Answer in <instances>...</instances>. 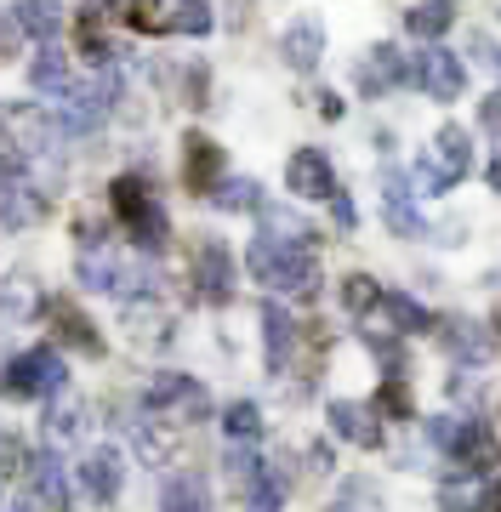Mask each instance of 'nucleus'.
I'll use <instances>...</instances> for the list:
<instances>
[{"label": "nucleus", "instance_id": "33", "mask_svg": "<svg viewBox=\"0 0 501 512\" xmlns=\"http://www.w3.org/2000/svg\"><path fill=\"white\" fill-rule=\"evenodd\" d=\"M171 29L177 35H211V6L205 0H177L171 6Z\"/></svg>", "mask_w": 501, "mask_h": 512}, {"label": "nucleus", "instance_id": "13", "mask_svg": "<svg viewBox=\"0 0 501 512\" xmlns=\"http://www.w3.org/2000/svg\"><path fill=\"white\" fill-rule=\"evenodd\" d=\"M382 211H388V228L399 239H422V211H416V194H410L405 171H388L382 177Z\"/></svg>", "mask_w": 501, "mask_h": 512}, {"label": "nucleus", "instance_id": "21", "mask_svg": "<svg viewBox=\"0 0 501 512\" xmlns=\"http://www.w3.org/2000/svg\"><path fill=\"white\" fill-rule=\"evenodd\" d=\"M137 456L149 461V467H171V456H177V427L171 421H143L137 427Z\"/></svg>", "mask_w": 501, "mask_h": 512}, {"label": "nucleus", "instance_id": "41", "mask_svg": "<svg viewBox=\"0 0 501 512\" xmlns=\"http://www.w3.org/2000/svg\"><path fill=\"white\" fill-rule=\"evenodd\" d=\"M439 501H445L450 512H462V507H484V484H445V490H439Z\"/></svg>", "mask_w": 501, "mask_h": 512}, {"label": "nucleus", "instance_id": "28", "mask_svg": "<svg viewBox=\"0 0 501 512\" xmlns=\"http://www.w3.org/2000/svg\"><path fill=\"white\" fill-rule=\"evenodd\" d=\"M262 330H268V365H285V353H291V342H297V325H291V319H285V308H279V302H268V308H262Z\"/></svg>", "mask_w": 501, "mask_h": 512}, {"label": "nucleus", "instance_id": "19", "mask_svg": "<svg viewBox=\"0 0 501 512\" xmlns=\"http://www.w3.org/2000/svg\"><path fill=\"white\" fill-rule=\"evenodd\" d=\"M399 80H405V57L393 52V46L365 52V63H359V86H365V92H393Z\"/></svg>", "mask_w": 501, "mask_h": 512}, {"label": "nucleus", "instance_id": "14", "mask_svg": "<svg viewBox=\"0 0 501 512\" xmlns=\"http://www.w3.org/2000/svg\"><path fill=\"white\" fill-rule=\"evenodd\" d=\"M279 57L291 63L297 74H314L319 57H325V29H319V18H297L285 35H279Z\"/></svg>", "mask_w": 501, "mask_h": 512}, {"label": "nucleus", "instance_id": "35", "mask_svg": "<svg viewBox=\"0 0 501 512\" xmlns=\"http://www.w3.org/2000/svg\"><path fill=\"white\" fill-rule=\"evenodd\" d=\"M223 467H228V478H234V484H251V478L262 473V461H257V450H251V444H228V456H223Z\"/></svg>", "mask_w": 501, "mask_h": 512}, {"label": "nucleus", "instance_id": "4", "mask_svg": "<svg viewBox=\"0 0 501 512\" xmlns=\"http://www.w3.org/2000/svg\"><path fill=\"white\" fill-rule=\"evenodd\" d=\"M427 439L439 444V450H450V456L462 461V467H473V473H490L496 467V439H490V427H484L479 416H433L427 421Z\"/></svg>", "mask_w": 501, "mask_h": 512}, {"label": "nucleus", "instance_id": "5", "mask_svg": "<svg viewBox=\"0 0 501 512\" xmlns=\"http://www.w3.org/2000/svg\"><path fill=\"white\" fill-rule=\"evenodd\" d=\"M75 268H80V279H86L92 291H114V296H143V291H154V274H149V268L120 262L109 245H103V251H97V245H86Z\"/></svg>", "mask_w": 501, "mask_h": 512}, {"label": "nucleus", "instance_id": "17", "mask_svg": "<svg viewBox=\"0 0 501 512\" xmlns=\"http://www.w3.org/2000/svg\"><path fill=\"white\" fill-rule=\"evenodd\" d=\"M40 211H46V200L35 183H23V177L0 183V228H29V222H40Z\"/></svg>", "mask_w": 501, "mask_h": 512}, {"label": "nucleus", "instance_id": "43", "mask_svg": "<svg viewBox=\"0 0 501 512\" xmlns=\"http://www.w3.org/2000/svg\"><path fill=\"white\" fill-rule=\"evenodd\" d=\"M479 126L490 131V137H501V92H490V97L479 103Z\"/></svg>", "mask_w": 501, "mask_h": 512}, {"label": "nucleus", "instance_id": "11", "mask_svg": "<svg viewBox=\"0 0 501 512\" xmlns=\"http://www.w3.org/2000/svg\"><path fill=\"white\" fill-rule=\"evenodd\" d=\"M325 421H331L336 439L359 444V450H376L382 444V410H371V404H359V399H336Z\"/></svg>", "mask_w": 501, "mask_h": 512}, {"label": "nucleus", "instance_id": "3", "mask_svg": "<svg viewBox=\"0 0 501 512\" xmlns=\"http://www.w3.org/2000/svg\"><path fill=\"white\" fill-rule=\"evenodd\" d=\"M109 205H114V217L126 222V234L137 239L143 251H160V245L171 239V222H166V211L154 205V194L143 188V177H114Z\"/></svg>", "mask_w": 501, "mask_h": 512}, {"label": "nucleus", "instance_id": "44", "mask_svg": "<svg viewBox=\"0 0 501 512\" xmlns=\"http://www.w3.org/2000/svg\"><path fill=\"white\" fill-rule=\"evenodd\" d=\"M0 512H35V495L12 490V484H0Z\"/></svg>", "mask_w": 501, "mask_h": 512}, {"label": "nucleus", "instance_id": "42", "mask_svg": "<svg viewBox=\"0 0 501 512\" xmlns=\"http://www.w3.org/2000/svg\"><path fill=\"white\" fill-rule=\"evenodd\" d=\"M382 410H393V416H410V393L399 376H388V387H382Z\"/></svg>", "mask_w": 501, "mask_h": 512}, {"label": "nucleus", "instance_id": "32", "mask_svg": "<svg viewBox=\"0 0 501 512\" xmlns=\"http://www.w3.org/2000/svg\"><path fill=\"white\" fill-rule=\"evenodd\" d=\"M410 35H422V40H439L450 29V0H422V6H410Z\"/></svg>", "mask_w": 501, "mask_h": 512}, {"label": "nucleus", "instance_id": "49", "mask_svg": "<svg viewBox=\"0 0 501 512\" xmlns=\"http://www.w3.org/2000/svg\"><path fill=\"white\" fill-rule=\"evenodd\" d=\"M86 6H92V12H86V18L97 23V18H103V6H114V0H86Z\"/></svg>", "mask_w": 501, "mask_h": 512}, {"label": "nucleus", "instance_id": "40", "mask_svg": "<svg viewBox=\"0 0 501 512\" xmlns=\"http://www.w3.org/2000/svg\"><path fill=\"white\" fill-rule=\"evenodd\" d=\"M467 52H473V63H479V69L501 74V46L490 35H479V29H473V35H467Z\"/></svg>", "mask_w": 501, "mask_h": 512}, {"label": "nucleus", "instance_id": "7", "mask_svg": "<svg viewBox=\"0 0 501 512\" xmlns=\"http://www.w3.org/2000/svg\"><path fill=\"white\" fill-rule=\"evenodd\" d=\"M405 74L422 86L427 97H433V103H456V97H462V86H467L462 57L445 52V46H422V52L405 63Z\"/></svg>", "mask_w": 501, "mask_h": 512}, {"label": "nucleus", "instance_id": "18", "mask_svg": "<svg viewBox=\"0 0 501 512\" xmlns=\"http://www.w3.org/2000/svg\"><path fill=\"white\" fill-rule=\"evenodd\" d=\"M29 490H35L40 507L69 512V478H63L57 456H29Z\"/></svg>", "mask_w": 501, "mask_h": 512}, {"label": "nucleus", "instance_id": "8", "mask_svg": "<svg viewBox=\"0 0 501 512\" xmlns=\"http://www.w3.org/2000/svg\"><path fill=\"white\" fill-rule=\"evenodd\" d=\"M143 404H149L154 416H166V410L205 416V387L194 382V376H183V370H160V376L149 382V393H143Z\"/></svg>", "mask_w": 501, "mask_h": 512}, {"label": "nucleus", "instance_id": "23", "mask_svg": "<svg viewBox=\"0 0 501 512\" xmlns=\"http://www.w3.org/2000/svg\"><path fill=\"white\" fill-rule=\"evenodd\" d=\"M18 29L35 40H57V29H63L57 0H18Z\"/></svg>", "mask_w": 501, "mask_h": 512}, {"label": "nucleus", "instance_id": "37", "mask_svg": "<svg viewBox=\"0 0 501 512\" xmlns=\"http://www.w3.org/2000/svg\"><path fill=\"white\" fill-rule=\"evenodd\" d=\"M166 512H205V490L194 484V478H177L166 490Z\"/></svg>", "mask_w": 501, "mask_h": 512}, {"label": "nucleus", "instance_id": "30", "mask_svg": "<svg viewBox=\"0 0 501 512\" xmlns=\"http://www.w3.org/2000/svg\"><path fill=\"white\" fill-rule=\"evenodd\" d=\"M223 427H228V444H257V433H262V410L251 399H234L223 410Z\"/></svg>", "mask_w": 501, "mask_h": 512}, {"label": "nucleus", "instance_id": "12", "mask_svg": "<svg viewBox=\"0 0 501 512\" xmlns=\"http://www.w3.org/2000/svg\"><path fill=\"white\" fill-rule=\"evenodd\" d=\"M439 342H445V353L456 359V365H490L496 359V336L484 325H473V319H445V330H439Z\"/></svg>", "mask_w": 501, "mask_h": 512}, {"label": "nucleus", "instance_id": "9", "mask_svg": "<svg viewBox=\"0 0 501 512\" xmlns=\"http://www.w3.org/2000/svg\"><path fill=\"white\" fill-rule=\"evenodd\" d=\"M188 279H194V291H200L205 302H228V296H234V256H228V245L205 239L200 251H194Z\"/></svg>", "mask_w": 501, "mask_h": 512}, {"label": "nucleus", "instance_id": "27", "mask_svg": "<svg viewBox=\"0 0 501 512\" xmlns=\"http://www.w3.org/2000/svg\"><path fill=\"white\" fill-rule=\"evenodd\" d=\"M211 205L217 211H262V188L251 177H223V183L211 188Z\"/></svg>", "mask_w": 501, "mask_h": 512}, {"label": "nucleus", "instance_id": "24", "mask_svg": "<svg viewBox=\"0 0 501 512\" xmlns=\"http://www.w3.org/2000/svg\"><path fill=\"white\" fill-rule=\"evenodd\" d=\"M29 80H35V92L57 97L63 86H69V80H75V74H69V57L57 52V46H46V52H40L35 63H29Z\"/></svg>", "mask_w": 501, "mask_h": 512}, {"label": "nucleus", "instance_id": "51", "mask_svg": "<svg viewBox=\"0 0 501 512\" xmlns=\"http://www.w3.org/2000/svg\"><path fill=\"white\" fill-rule=\"evenodd\" d=\"M496 325H501V308H496Z\"/></svg>", "mask_w": 501, "mask_h": 512}, {"label": "nucleus", "instance_id": "15", "mask_svg": "<svg viewBox=\"0 0 501 512\" xmlns=\"http://www.w3.org/2000/svg\"><path fill=\"white\" fill-rule=\"evenodd\" d=\"M80 484H86V495L92 501H114L120 495V484H126V461H120V450H86V461H80Z\"/></svg>", "mask_w": 501, "mask_h": 512}, {"label": "nucleus", "instance_id": "39", "mask_svg": "<svg viewBox=\"0 0 501 512\" xmlns=\"http://www.w3.org/2000/svg\"><path fill=\"white\" fill-rule=\"evenodd\" d=\"M126 319H131V330H137V342H166V325H171V319H166L160 308H149V313L131 308Z\"/></svg>", "mask_w": 501, "mask_h": 512}, {"label": "nucleus", "instance_id": "48", "mask_svg": "<svg viewBox=\"0 0 501 512\" xmlns=\"http://www.w3.org/2000/svg\"><path fill=\"white\" fill-rule=\"evenodd\" d=\"M490 188H496V194H501V154H496V160H490Z\"/></svg>", "mask_w": 501, "mask_h": 512}, {"label": "nucleus", "instance_id": "38", "mask_svg": "<svg viewBox=\"0 0 501 512\" xmlns=\"http://www.w3.org/2000/svg\"><path fill=\"white\" fill-rule=\"evenodd\" d=\"M0 177H23V143L18 131L6 126V114H0Z\"/></svg>", "mask_w": 501, "mask_h": 512}, {"label": "nucleus", "instance_id": "45", "mask_svg": "<svg viewBox=\"0 0 501 512\" xmlns=\"http://www.w3.org/2000/svg\"><path fill=\"white\" fill-rule=\"evenodd\" d=\"M331 211H336V222H342V228H353V222H359V211H353V200L342 194V188H331Z\"/></svg>", "mask_w": 501, "mask_h": 512}, {"label": "nucleus", "instance_id": "10", "mask_svg": "<svg viewBox=\"0 0 501 512\" xmlns=\"http://www.w3.org/2000/svg\"><path fill=\"white\" fill-rule=\"evenodd\" d=\"M285 188L302 194V200H331V188H336L331 160H325L319 148H297V154L285 160Z\"/></svg>", "mask_w": 501, "mask_h": 512}, {"label": "nucleus", "instance_id": "46", "mask_svg": "<svg viewBox=\"0 0 501 512\" xmlns=\"http://www.w3.org/2000/svg\"><path fill=\"white\" fill-rule=\"evenodd\" d=\"M319 114H325V120H342V97L325 92V97H319Z\"/></svg>", "mask_w": 501, "mask_h": 512}, {"label": "nucleus", "instance_id": "20", "mask_svg": "<svg viewBox=\"0 0 501 512\" xmlns=\"http://www.w3.org/2000/svg\"><path fill=\"white\" fill-rule=\"evenodd\" d=\"M257 239H274V245H308L314 228L297 217V211H285V205H268L262 200V234Z\"/></svg>", "mask_w": 501, "mask_h": 512}, {"label": "nucleus", "instance_id": "1", "mask_svg": "<svg viewBox=\"0 0 501 512\" xmlns=\"http://www.w3.org/2000/svg\"><path fill=\"white\" fill-rule=\"evenodd\" d=\"M245 268L257 285L268 291H285V296H319V262L308 245H274V239H251V251H245Z\"/></svg>", "mask_w": 501, "mask_h": 512}, {"label": "nucleus", "instance_id": "31", "mask_svg": "<svg viewBox=\"0 0 501 512\" xmlns=\"http://www.w3.org/2000/svg\"><path fill=\"white\" fill-rule=\"evenodd\" d=\"M279 501H285V478H279L274 467H262V473L245 484V512H279Z\"/></svg>", "mask_w": 501, "mask_h": 512}, {"label": "nucleus", "instance_id": "50", "mask_svg": "<svg viewBox=\"0 0 501 512\" xmlns=\"http://www.w3.org/2000/svg\"><path fill=\"white\" fill-rule=\"evenodd\" d=\"M0 18H12V12H6V0H0Z\"/></svg>", "mask_w": 501, "mask_h": 512}, {"label": "nucleus", "instance_id": "16", "mask_svg": "<svg viewBox=\"0 0 501 512\" xmlns=\"http://www.w3.org/2000/svg\"><path fill=\"white\" fill-rule=\"evenodd\" d=\"M188 160H183V177H188V188L194 194H211V188L223 183V148L211 143V137H194L188 131Z\"/></svg>", "mask_w": 501, "mask_h": 512}, {"label": "nucleus", "instance_id": "25", "mask_svg": "<svg viewBox=\"0 0 501 512\" xmlns=\"http://www.w3.org/2000/svg\"><path fill=\"white\" fill-rule=\"evenodd\" d=\"M86 433V404L80 399H57L52 410H46V439L52 444H69Z\"/></svg>", "mask_w": 501, "mask_h": 512}, {"label": "nucleus", "instance_id": "26", "mask_svg": "<svg viewBox=\"0 0 501 512\" xmlns=\"http://www.w3.org/2000/svg\"><path fill=\"white\" fill-rule=\"evenodd\" d=\"M35 308H40V291L29 279H6V285H0V319H6V325L35 319Z\"/></svg>", "mask_w": 501, "mask_h": 512}, {"label": "nucleus", "instance_id": "34", "mask_svg": "<svg viewBox=\"0 0 501 512\" xmlns=\"http://www.w3.org/2000/svg\"><path fill=\"white\" fill-rule=\"evenodd\" d=\"M342 302H348V313H371L382 302V291H376L371 274H348L342 279Z\"/></svg>", "mask_w": 501, "mask_h": 512}, {"label": "nucleus", "instance_id": "2", "mask_svg": "<svg viewBox=\"0 0 501 512\" xmlns=\"http://www.w3.org/2000/svg\"><path fill=\"white\" fill-rule=\"evenodd\" d=\"M473 171V143H467L462 126H439L433 131V143L422 148V160H416V183L422 194H445V188H456Z\"/></svg>", "mask_w": 501, "mask_h": 512}, {"label": "nucleus", "instance_id": "29", "mask_svg": "<svg viewBox=\"0 0 501 512\" xmlns=\"http://www.w3.org/2000/svg\"><path fill=\"white\" fill-rule=\"evenodd\" d=\"M376 308L388 313L393 330H405V336H410V330H427V325H433V319H427V308L416 302V296H405V291H382V302H376Z\"/></svg>", "mask_w": 501, "mask_h": 512}, {"label": "nucleus", "instance_id": "47", "mask_svg": "<svg viewBox=\"0 0 501 512\" xmlns=\"http://www.w3.org/2000/svg\"><path fill=\"white\" fill-rule=\"evenodd\" d=\"M484 512H501V478L490 484V490H484Z\"/></svg>", "mask_w": 501, "mask_h": 512}, {"label": "nucleus", "instance_id": "22", "mask_svg": "<svg viewBox=\"0 0 501 512\" xmlns=\"http://www.w3.org/2000/svg\"><path fill=\"white\" fill-rule=\"evenodd\" d=\"M52 325H63V342H69V348H80V353H103V342H97L92 319H86L80 308H69V302H52Z\"/></svg>", "mask_w": 501, "mask_h": 512}, {"label": "nucleus", "instance_id": "6", "mask_svg": "<svg viewBox=\"0 0 501 512\" xmlns=\"http://www.w3.org/2000/svg\"><path fill=\"white\" fill-rule=\"evenodd\" d=\"M63 376L69 370H63V353L57 348H29L6 365V393H18V399H57Z\"/></svg>", "mask_w": 501, "mask_h": 512}, {"label": "nucleus", "instance_id": "36", "mask_svg": "<svg viewBox=\"0 0 501 512\" xmlns=\"http://www.w3.org/2000/svg\"><path fill=\"white\" fill-rule=\"evenodd\" d=\"M131 29H154V35H166L171 12L160 6V0H131Z\"/></svg>", "mask_w": 501, "mask_h": 512}]
</instances>
